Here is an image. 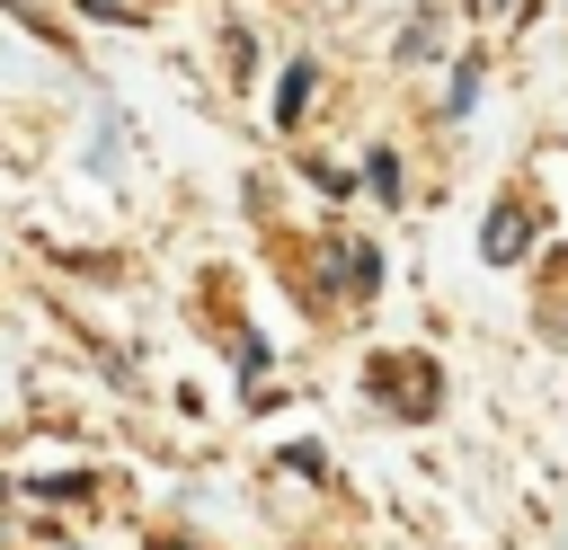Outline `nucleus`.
<instances>
[{"mask_svg": "<svg viewBox=\"0 0 568 550\" xmlns=\"http://www.w3.org/2000/svg\"><path fill=\"white\" fill-rule=\"evenodd\" d=\"M479 248H488V266H515V248H524V204H497L488 231H479Z\"/></svg>", "mask_w": 568, "mask_h": 550, "instance_id": "obj_1", "label": "nucleus"}, {"mask_svg": "<svg viewBox=\"0 0 568 550\" xmlns=\"http://www.w3.org/2000/svg\"><path fill=\"white\" fill-rule=\"evenodd\" d=\"M302 98H311V62H293V71H284V89H275V115L293 124V115H302Z\"/></svg>", "mask_w": 568, "mask_h": 550, "instance_id": "obj_2", "label": "nucleus"}, {"mask_svg": "<svg viewBox=\"0 0 568 550\" xmlns=\"http://www.w3.org/2000/svg\"><path fill=\"white\" fill-rule=\"evenodd\" d=\"M337 275H346L355 293H373V275H382V266H373V248H337Z\"/></svg>", "mask_w": 568, "mask_h": 550, "instance_id": "obj_3", "label": "nucleus"}, {"mask_svg": "<svg viewBox=\"0 0 568 550\" xmlns=\"http://www.w3.org/2000/svg\"><path fill=\"white\" fill-rule=\"evenodd\" d=\"M364 186H373V195H399V160L373 151V160H364Z\"/></svg>", "mask_w": 568, "mask_h": 550, "instance_id": "obj_4", "label": "nucleus"}, {"mask_svg": "<svg viewBox=\"0 0 568 550\" xmlns=\"http://www.w3.org/2000/svg\"><path fill=\"white\" fill-rule=\"evenodd\" d=\"M470 98H479V62H462V71H453V115H470Z\"/></svg>", "mask_w": 568, "mask_h": 550, "instance_id": "obj_5", "label": "nucleus"}, {"mask_svg": "<svg viewBox=\"0 0 568 550\" xmlns=\"http://www.w3.org/2000/svg\"><path fill=\"white\" fill-rule=\"evenodd\" d=\"M488 9H515V0H488Z\"/></svg>", "mask_w": 568, "mask_h": 550, "instance_id": "obj_6", "label": "nucleus"}, {"mask_svg": "<svg viewBox=\"0 0 568 550\" xmlns=\"http://www.w3.org/2000/svg\"><path fill=\"white\" fill-rule=\"evenodd\" d=\"M160 550H178V541H160Z\"/></svg>", "mask_w": 568, "mask_h": 550, "instance_id": "obj_7", "label": "nucleus"}]
</instances>
